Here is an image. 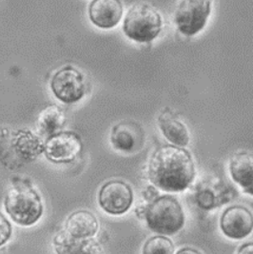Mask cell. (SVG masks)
<instances>
[{
	"mask_svg": "<svg viewBox=\"0 0 253 254\" xmlns=\"http://www.w3.org/2000/svg\"><path fill=\"white\" fill-rule=\"evenodd\" d=\"M194 163L189 151L174 146L156 150L149 166L151 183L165 191H181L193 181Z\"/></svg>",
	"mask_w": 253,
	"mask_h": 254,
	"instance_id": "obj_1",
	"label": "cell"
},
{
	"mask_svg": "<svg viewBox=\"0 0 253 254\" xmlns=\"http://www.w3.org/2000/svg\"><path fill=\"white\" fill-rule=\"evenodd\" d=\"M163 18L160 12L147 3H137L126 12L123 32L126 37L139 43H148L161 32Z\"/></svg>",
	"mask_w": 253,
	"mask_h": 254,
	"instance_id": "obj_2",
	"label": "cell"
},
{
	"mask_svg": "<svg viewBox=\"0 0 253 254\" xmlns=\"http://www.w3.org/2000/svg\"><path fill=\"white\" fill-rule=\"evenodd\" d=\"M5 208L12 221L24 227L33 226L43 213L40 197L28 186H17L9 190L5 198Z\"/></svg>",
	"mask_w": 253,
	"mask_h": 254,
	"instance_id": "obj_3",
	"label": "cell"
},
{
	"mask_svg": "<svg viewBox=\"0 0 253 254\" xmlns=\"http://www.w3.org/2000/svg\"><path fill=\"white\" fill-rule=\"evenodd\" d=\"M146 220L151 231L172 235L184 226L185 215L179 202L171 196H162L146 209Z\"/></svg>",
	"mask_w": 253,
	"mask_h": 254,
	"instance_id": "obj_4",
	"label": "cell"
},
{
	"mask_svg": "<svg viewBox=\"0 0 253 254\" xmlns=\"http://www.w3.org/2000/svg\"><path fill=\"white\" fill-rule=\"evenodd\" d=\"M211 12V0H179L173 20L178 31L187 36L201 32Z\"/></svg>",
	"mask_w": 253,
	"mask_h": 254,
	"instance_id": "obj_5",
	"label": "cell"
},
{
	"mask_svg": "<svg viewBox=\"0 0 253 254\" xmlns=\"http://www.w3.org/2000/svg\"><path fill=\"white\" fill-rule=\"evenodd\" d=\"M51 89L58 100L66 104L76 103L85 94L84 76L72 67L62 68L53 76Z\"/></svg>",
	"mask_w": 253,
	"mask_h": 254,
	"instance_id": "obj_6",
	"label": "cell"
},
{
	"mask_svg": "<svg viewBox=\"0 0 253 254\" xmlns=\"http://www.w3.org/2000/svg\"><path fill=\"white\" fill-rule=\"evenodd\" d=\"M82 149L79 136L71 131L57 132L49 136L44 145L47 158L57 164L73 161Z\"/></svg>",
	"mask_w": 253,
	"mask_h": 254,
	"instance_id": "obj_7",
	"label": "cell"
},
{
	"mask_svg": "<svg viewBox=\"0 0 253 254\" xmlns=\"http://www.w3.org/2000/svg\"><path fill=\"white\" fill-rule=\"evenodd\" d=\"M100 207L113 215L125 213L133 201L130 187L122 181H110L101 188L98 195Z\"/></svg>",
	"mask_w": 253,
	"mask_h": 254,
	"instance_id": "obj_8",
	"label": "cell"
},
{
	"mask_svg": "<svg viewBox=\"0 0 253 254\" xmlns=\"http://www.w3.org/2000/svg\"><path fill=\"white\" fill-rule=\"evenodd\" d=\"M221 229L232 239L245 238L253 230V213L241 206L227 208L221 217Z\"/></svg>",
	"mask_w": 253,
	"mask_h": 254,
	"instance_id": "obj_9",
	"label": "cell"
},
{
	"mask_svg": "<svg viewBox=\"0 0 253 254\" xmlns=\"http://www.w3.org/2000/svg\"><path fill=\"white\" fill-rule=\"evenodd\" d=\"M123 4L120 0H92L89 6V18L100 29H113L121 21Z\"/></svg>",
	"mask_w": 253,
	"mask_h": 254,
	"instance_id": "obj_10",
	"label": "cell"
},
{
	"mask_svg": "<svg viewBox=\"0 0 253 254\" xmlns=\"http://www.w3.org/2000/svg\"><path fill=\"white\" fill-rule=\"evenodd\" d=\"M230 174L244 190L253 195V154L241 152L235 154L230 161Z\"/></svg>",
	"mask_w": 253,
	"mask_h": 254,
	"instance_id": "obj_11",
	"label": "cell"
},
{
	"mask_svg": "<svg viewBox=\"0 0 253 254\" xmlns=\"http://www.w3.org/2000/svg\"><path fill=\"white\" fill-rule=\"evenodd\" d=\"M98 230V222L95 216L86 210L72 213L66 222V231L73 238L86 240L92 238Z\"/></svg>",
	"mask_w": 253,
	"mask_h": 254,
	"instance_id": "obj_12",
	"label": "cell"
},
{
	"mask_svg": "<svg viewBox=\"0 0 253 254\" xmlns=\"http://www.w3.org/2000/svg\"><path fill=\"white\" fill-rule=\"evenodd\" d=\"M66 117L62 110L58 106H50L45 109L37 119V129L40 134L44 136H51L58 132L64 126Z\"/></svg>",
	"mask_w": 253,
	"mask_h": 254,
	"instance_id": "obj_13",
	"label": "cell"
},
{
	"mask_svg": "<svg viewBox=\"0 0 253 254\" xmlns=\"http://www.w3.org/2000/svg\"><path fill=\"white\" fill-rule=\"evenodd\" d=\"M159 124L163 134L176 146L185 147L189 144L190 136L187 127L178 119L170 114H165L160 117Z\"/></svg>",
	"mask_w": 253,
	"mask_h": 254,
	"instance_id": "obj_14",
	"label": "cell"
},
{
	"mask_svg": "<svg viewBox=\"0 0 253 254\" xmlns=\"http://www.w3.org/2000/svg\"><path fill=\"white\" fill-rule=\"evenodd\" d=\"M15 140L14 145L16 150L21 156L26 158L35 157L44 150V146L39 139L31 133V131H20Z\"/></svg>",
	"mask_w": 253,
	"mask_h": 254,
	"instance_id": "obj_15",
	"label": "cell"
},
{
	"mask_svg": "<svg viewBox=\"0 0 253 254\" xmlns=\"http://www.w3.org/2000/svg\"><path fill=\"white\" fill-rule=\"evenodd\" d=\"M115 149L123 151H131L135 147L136 139L128 126L119 124L115 126L111 136Z\"/></svg>",
	"mask_w": 253,
	"mask_h": 254,
	"instance_id": "obj_16",
	"label": "cell"
},
{
	"mask_svg": "<svg viewBox=\"0 0 253 254\" xmlns=\"http://www.w3.org/2000/svg\"><path fill=\"white\" fill-rule=\"evenodd\" d=\"M143 253L172 254L174 253V246L170 239L163 236H155L146 242Z\"/></svg>",
	"mask_w": 253,
	"mask_h": 254,
	"instance_id": "obj_17",
	"label": "cell"
},
{
	"mask_svg": "<svg viewBox=\"0 0 253 254\" xmlns=\"http://www.w3.org/2000/svg\"><path fill=\"white\" fill-rule=\"evenodd\" d=\"M12 235V226L9 221L0 213V247L8 242Z\"/></svg>",
	"mask_w": 253,
	"mask_h": 254,
	"instance_id": "obj_18",
	"label": "cell"
},
{
	"mask_svg": "<svg viewBox=\"0 0 253 254\" xmlns=\"http://www.w3.org/2000/svg\"><path fill=\"white\" fill-rule=\"evenodd\" d=\"M213 195L211 194V192H208L207 190H203L201 192L198 193V196H197V201H198V204L199 206H201L202 208H212L214 206L213 204Z\"/></svg>",
	"mask_w": 253,
	"mask_h": 254,
	"instance_id": "obj_19",
	"label": "cell"
},
{
	"mask_svg": "<svg viewBox=\"0 0 253 254\" xmlns=\"http://www.w3.org/2000/svg\"><path fill=\"white\" fill-rule=\"evenodd\" d=\"M239 254H253V243L244 245L239 250Z\"/></svg>",
	"mask_w": 253,
	"mask_h": 254,
	"instance_id": "obj_20",
	"label": "cell"
},
{
	"mask_svg": "<svg viewBox=\"0 0 253 254\" xmlns=\"http://www.w3.org/2000/svg\"><path fill=\"white\" fill-rule=\"evenodd\" d=\"M188 253H190V254H199V252L198 251H194V250H190V249H185V250H182V251H180L179 252V254H188Z\"/></svg>",
	"mask_w": 253,
	"mask_h": 254,
	"instance_id": "obj_21",
	"label": "cell"
}]
</instances>
